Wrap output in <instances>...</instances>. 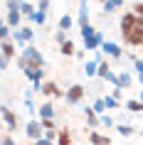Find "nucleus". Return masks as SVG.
<instances>
[{"label": "nucleus", "mask_w": 143, "mask_h": 145, "mask_svg": "<svg viewBox=\"0 0 143 145\" xmlns=\"http://www.w3.org/2000/svg\"><path fill=\"white\" fill-rule=\"evenodd\" d=\"M91 143L94 145H111V140L106 135H99V133H91Z\"/></svg>", "instance_id": "f257e3e1"}, {"label": "nucleus", "mask_w": 143, "mask_h": 145, "mask_svg": "<svg viewBox=\"0 0 143 145\" xmlns=\"http://www.w3.org/2000/svg\"><path fill=\"white\" fill-rule=\"evenodd\" d=\"M82 93H84V89H82V86H72V93H69V99H72V101H76V99H82Z\"/></svg>", "instance_id": "f03ea898"}, {"label": "nucleus", "mask_w": 143, "mask_h": 145, "mask_svg": "<svg viewBox=\"0 0 143 145\" xmlns=\"http://www.w3.org/2000/svg\"><path fill=\"white\" fill-rule=\"evenodd\" d=\"M69 143H72L69 133H67V130H62V133H59V145H69Z\"/></svg>", "instance_id": "20e7f679"}, {"label": "nucleus", "mask_w": 143, "mask_h": 145, "mask_svg": "<svg viewBox=\"0 0 143 145\" xmlns=\"http://www.w3.org/2000/svg\"><path fill=\"white\" fill-rule=\"evenodd\" d=\"M136 10H138V12L143 15V3H138V5H136Z\"/></svg>", "instance_id": "6e6552de"}, {"label": "nucleus", "mask_w": 143, "mask_h": 145, "mask_svg": "<svg viewBox=\"0 0 143 145\" xmlns=\"http://www.w3.org/2000/svg\"><path fill=\"white\" fill-rule=\"evenodd\" d=\"M119 130H121V135H131V133H133V130H131V128H126V125H121Z\"/></svg>", "instance_id": "0eeeda50"}, {"label": "nucleus", "mask_w": 143, "mask_h": 145, "mask_svg": "<svg viewBox=\"0 0 143 145\" xmlns=\"http://www.w3.org/2000/svg\"><path fill=\"white\" fill-rule=\"evenodd\" d=\"M27 135H30V138H37V135H40V125H37V123H30V128H27Z\"/></svg>", "instance_id": "7ed1b4c3"}, {"label": "nucleus", "mask_w": 143, "mask_h": 145, "mask_svg": "<svg viewBox=\"0 0 143 145\" xmlns=\"http://www.w3.org/2000/svg\"><path fill=\"white\" fill-rule=\"evenodd\" d=\"M45 93H57V96H59V89H57L54 84H47L45 86Z\"/></svg>", "instance_id": "39448f33"}, {"label": "nucleus", "mask_w": 143, "mask_h": 145, "mask_svg": "<svg viewBox=\"0 0 143 145\" xmlns=\"http://www.w3.org/2000/svg\"><path fill=\"white\" fill-rule=\"evenodd\" d=\"M128 108H131V111H141V103H136V101H131V103H128Z\"/></svg>", "instance_id": "423d86ee"}]
</instances>
